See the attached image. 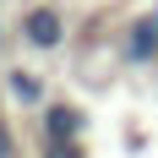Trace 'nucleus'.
<instances>
[{"label": "nucleus", "mask_w": 158, "mask_h": 158, "mask_svg": "<svg viewBox=\"0 0 158 158\" xmlns=\"http://www.w3.org/2000/svg\"><path fill=\"white\" fill-rule=\"evenodd\" d=\"M16 33H22V44H27L33 55H55V49L65 44V16H60V6H27Z\"/></svg>", "instance_id": "f257e3e1"}, {"label": "nucleus", "mask_w": 158, "mask_h": 158, "mask_svg": "<svg viewBox=\"0 0 158 158\" xmlns=\"http://www.w3.org/2000/svg\"><path fill=\"white\" fill-rule=\"evenodd\" d=\"M153 55H158V16H142V22L131 27V38H126V60L142 65V60H153Z\"/></svg>", "instance_id": "f03ea898"}, {"label": "nucleus", "mask_w": 158, "mask_h": 158, "mask_svg": "<svg viewBox=\"0 0 158 158\" xmlns=\"http://www.w3.org/2000/svg\"><path fill=\"white\" fill-rule=\"evenodd\" d=\"M6 93H11L16 104H27V109H33V104L44 98V82L33 77V71H6Z\"/></svg>", "instance_id": "7ed1b4c3"}, {"label": "nucleus", "mask_w": 158, "mask_h": 158, "mask_svg": "<svg viewBox=\"0 0 158 158\" xmlns=\"http://www.w3.org/2000/svg\"><path fill=\"white\" fill-rule=\"evenodd\" d=\"M0 158H6V131H0Z\"/></svg>", "instance_id": "20e7f679"}]
</instances>
